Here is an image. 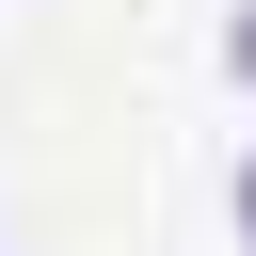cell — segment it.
<instances>
[{"instance_id": "6da1fadb", "label": "cell", "mask_w": 256, "mask_h": 256, "mask_svg": "<svg viewBox=\"0 0 256 256\" xmlns=\"http://www.w3.org/2000/svg\"><path fill=\"white\" fill-rule=\"evenodd\" d=\"M224 64H240V80H256V16H240V32H224Z\"/></svg>"}, {"instance_id": "7a4b0ae2", "label": "cell", "mask_w": 256, "mask_h": 256, "mask_svg": "<svg viewBox=\"0 0 256 256\" xmlns=\"http://www.w3.org/2000/svg\"><path fill=\"white\" fill-rule=\"evenodd\" d=\"M240 240H256V176H240Z\"/></svg>"}]
</instances>
